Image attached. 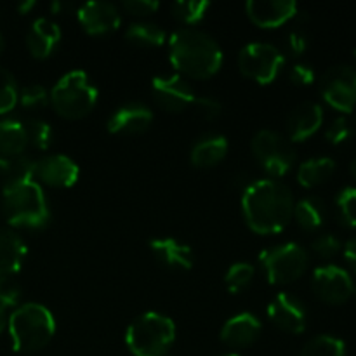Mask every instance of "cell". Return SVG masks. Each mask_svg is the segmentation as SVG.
<instances>
[{
	"label": "cell",
	"mask_w": 356,
	"mask_h": 356,
	"mask_svg": "<svg viewBox=\"0 0 356 356\" xmlns=\"http://www.w3.org/2000/svg\"><path fill=\"white\" fill-rule=\"evenodd\" d=\"M125 38L138 47L155 49L165 44V31L155 23L139 21V23H132L125 30Z\"/></svg>",
	"instance_id": "27"
},
{
	"label": "cell",
	"mask_w": 356,
	"mask_h": 356,
	"mask_svg": "<svg viewBox=\"0 0 356 356\" xmlns=\"http://www.w3.org/2000/svg\"><path fill=\"white\" fill-rule=\"evenodd\" d=\"M245 13L256 26L278 28L298 14L294 0H250L245 3Z\"/></svg>",
	"instance_id": "15"
},
{
	"label": "cell",
	"mask_w": 356,
	"mask_h": 356,
	"mask_svg": "<svg viewBox=\"0 0 356 356\" xmlns=\"http://www.w3.org/2000/svg\"><path fill=\"white\" fill-rule=\"evenodd\" d=\"M301 356H346V344L339 337L322 334L306 343Z\"/></svg>",
	"instance_id": "28"
},
{
	"label": "cell",
	"mask_w": 356,
	"mask_h": 356,
	"mask_svg": "<svg viewBox=\"0 0 356 356\" xmlns=\"http://www.w3.org/2000/svg\"><path fill=\"white\" fill-rule=\"evenodd\" d=\"M28 146V136L24 124L16 118L0 120V156L14 159L23 155Z\"/></svg>",
	"instance_id": "24"
},
{
	"label": "cell",
	"mask_w": 356,
	"mask_h": 356,
	"mask_svg": "<svg viewBox=\"0 0 356 356\" xmlns=\"http://www.w3.org/2000/svg\"><path fill=\"white\" fill-rule=\"evenodd\" d=\"M152 94L156 104L170 113H181L186 108L193 106V89L188 80L181 75H156L152 80Z\"/></svg>",
	"instance_id": "12"
},
{
	"label": "cell",
	"mask_w": 356,
	"mask_h": 356,
	"mask_svg": "<svg viewBox=\"0 0 356 356\" xmlns=\"http://www.w3.org/2000/svg\"><path fill=\"white\" fill-rule=\"evenodd\" d=\"M259 263L271 285H287L306 273L309 256L302 245L287 242L264 250L259 256Z\"/></svg>",
	"instance_id": "7"
},
{
	"label": "cell",
	"mask_w": 356,
	"mask_h": 356,
	"mask_svg": "<svg viewBox=\"0 0 356 356\" xmlns=\"http://www.w3.org/2000/svg\"><path fill=\"white\" fill-rule=\"evenodd\" d=\"M149 250L159 263L170 270L188 271L193 268V250L190 245L176 238H170V236L153 238L149 242Z\"/></svg>",
	"instance_id": "21"
},
{
	"label": "cell",
	"mask_w": 356,
	"mask_h": 356,
	"mask_svg": "<svg viewBox=\"0 0 356 356\" xmlns=\"http://www.w3.org/2000/svg\"><path fill=\"white\" fill-rule=\"evenodd\" d=\"M228 139L221 134H207L198 139L191 148V163L198 169H211L228 155Z\"/></svg>",
	"instance_id": "22"
},
{
	"label": "cell",
	"mask_w": 356,
	"mask_h": 356,
	"mask_svg": "<svg viewBox=\"0 0 356 356\" xmlns=\"http://www.w3.org/2000/svg\"><path fill=\"white\" fill-rule=\"evenodd\" d=\"M80 169L66 155H45L35 162V179L52 188H72L79 181Z\"/></svg>",
	"instance_id": "14"
},
{
	"label": "cell",
	"mask_w": 356,
	"mask_h": 356,
	"mask_svg": "<svg viewBox=\"0 0 356 356\" xmlns=\"http://www.w3.org/2000/svg\"><path fill=\"white\" fill-rule=\"evenodd\" d=\"M7 330L14 351L35 353L52 341L56 334V318L44 305L24 302L9 315Z\"/></svg>",
	"instance_id": "3"
},
{
	"label": "cell",
	"mask_w": 356,
	"mask_h": 356,
	"mask_svg": "<svg viewBox=\"0 0 356 356\" xmlns=\"http://www.w3.org/2000/svg\"><path fill=\"white\" fill-rule=\"evenodd\" d=\"M289 79L294 86L308 87L315 82V70L308 63H296L289 72Z\"/></svg>",
	"instance_id": "41"
},
{
	"label": "cell",
	"mask_w": 356,
	"mask_h": 356,
	"mask_svg": "<svg viewBox=\"0 0 356 356\" xmlns=\"http://www.w3.org/2000/svg\"><path fill=\"white\" fill-rule=\"evenodd\" d=\"M49 96L59 117L79 120L96 108L99 92L96 83L83 70H72L56 82Z\"/></svg>",
	"instance_id": "6"
},
{
	"label": "cell",
	"mask_w": 356,
	"mask_h": 356,
	"mask_svg": "<svg viewBox=\"0 0 356 356\" xmlns=\"http://www.w3.org/2000/svg\"><path fill=\"white\" fill-rule=\"evenodd\" d=\"M61 40V28L49 17H38L33 21L26 33V45L35 59H47Z\"/></svg>",
	"instance_id": "20"
},
{
	"label": "cell",
	"mask_w": 356,
	"mask_h": 356,
	"mask_svg": "<svg viewBox=\"0 0 356 356\" xmlns=\"http://www.w3.org/2000/svg\"><path fill=\"white\" fill-rule=\"evenodd\" d=\"M17 101L24 108H42L51 101V96H49L47 89L44 86H40V83H31V86L23 87L19 90Z\"/></svg>",
	"instance_id": "37"
},
{
	"label": "cell",
	"mask_w": 356,
	"mask_h": 356,
	"mask_svg": "<svg viewBox=\"0 0 356 356\" xmlns=\"http://www.w3.org/2000/svg\"><path fill=\"white\" fill-rule=\"evenodd\" d=\"M355 56H356V49H355Z\"/></svg>",
	"instance_id": "50"
},
{
	"label": "cell",
	"mask_w": 356,
	"mask_h": 356,
	"mask_svg": "<svg viewBox=\"0 0 356 356\" xmlns=\"http://www.w3.org/2000/svg\"><path fill=\"white\" fill-rule=\"evenodd\" d=\"M355 122L348 117H339L332 122V124L327 127L325 131V139L330 145H344L346 141H350L355 134Z\"/></svg>",
	"instance_id": "35"
},
{
	"label": "cell",
	"mask_w": 356,
	"mask_h": 356,
	"mask_svg": "<svg viewBox=\"0 0 356 356\" xmlns=\"http://www.w3.org/2000/svg\"><path fill=\"white\" fill-rule=\"evenodd\" d=\"M323 124V108L315 101L296 106L287 118V134L291 143H302L315 136Z\"/></svg>",
	"instance_id": "18"
},
{
	"label": "cell",
	"mask_w": 356,
	"mask_h": 356,
	"mask_svg": "<svg viewBox=\"0 0 356 356\" xmlns=\"http://www.w3.org/2000/svg\"><path fill=\"white\" fill-rule=\"evenodd\" d=\"M35 7V2H23L17 6V10H19L21 14H26L28 10H31Z\"/></svg>",
	"instance_id": "46"
},
{
	"label": "cell",
	"mask_w": 356,
	"mask_h": 356,
	"mask_svg": "<svg viewBox=\"0 0 356 356\" xmlns=\"http://www.w3.org/2000/svg\"><path fill=\"white\" fill-rule=\"evenodd\" d=\"M261 330L263 325L254 313H238L222 325L221 341L226 346L240 350L256 343L257 337L261 336Z\"/></svg>",
	"instance_id": "19"
},
{
	"label": "cell",
	"mask_w": 356,
	"mask_h": 356,
	"mask_svg": "<svg viewBox=\"0 0 356 356\" xmlns=\"http://www.w3.org/2000/svg\"><path fill=\"white\" fill-rule=\"evenodd\" d=\"M222 356H240V355H235V353H229V355H222Z\"/></svg>",
	"instance_id": "49"
},
{
	"label": "cell",
	"mask_w": 356,
	"mask_h": 356,
	"mask_svg": "<svg viewBox=\"0 0 356 356\" xmlns=\"http://www.w3.org/2000/svg\"><path fill=\"white\" fill-rule=\"evenodd\" d=\"M169 59L177 75L205 80L221 70L225 54L218 42L204 30L184 26L170 35Z\"/></svg>",
	"instance_id": "2"
},
{
	"label": "cell",
	"mask_w": 356,
	"mask_h": 356,
	"mask_svg": "<svg viewBox=\"0 0 356 356\" xmlns=\"http://www.w3.org/2000/svg\"><path fill=\"white\" fill-rule=\"evenodd\" d=\"M254 277H256V270L250 263H240L232 264L228 268L225 275V284L232 294H240L242 291H245L250 284H252Z\"/></svg>",
	"instance_id": "29"
},
{
	"label": "cell",
	"mask_w": 356,
	"mask_h": 356,
	"mask_svg": "<svg viewBox=\"0 0 356 356\" xmlns=\"http://www.w3.org/2000/svg\"><path fill=\"white\" fill-rule=\"evenodd\" d=\"M176 341V325L156 312L136 316L125 330V344L134 356H167Z\"/></svg>",
	"instance_id": "5"
},
{
	"label": "cell",
	"mask_w": 356,
	"mask_h": 356,
	"mask_svg": "<svg viewBox=\"0 0 356 356\" xmlns=\"http://www.w3.org/2000/svg\"><path fill=\"white\" fill-rule=\"evenodd\" d=\"M312 249L322 259H330L341 250V242L332 233H325V235H320L318 238L313 240Z\"/></svg>",
	"instance_id": "38"
},
{
	"label": "cell",
	"mask_w": 356,
	"mask_h": 356,
	"mask_svg": "<svg viewBox=\"0 0 356 356\" xmlns=\"http://www.w3.org/2000/svg\"><path fill=\"white\" fill-rule=\"evenodd\" d=\"M350 172H351V176L356 179V159H353V162L350 163Z\"/></svg>",
	"instance_id": "47"
},
{
	"label": "cell",
	"mask_w": 356,
	"mask_h": 356,
	"mask_svg": "<svg viewBox=\"0 0 356 356\" xmlns=\"http://www.w3.org/2000/svg\"><path fill=\"white\" fill-rule=\"evenodd\" d=\"M26 129L28 145L35 146L38 149H47L52 143V129L51 125L40 118H26L23 120Z\"/></svg>",
	"instance_id": "32"
},
{
	"label": "cell",
	"mask_w": 356,
	"mask_h": 356,
	"mask_svg": "<svg viewBox=\"0 0 356 356\" xmlns=\"http://www.w3.org/2000/svg\"><path fill=\"white\" fill-rule=\"evenodd\" d=\"M312 287L316 298L327 305H344L355 296V282L344 268L323 264L313 271Z\"/></svg>",
	"instance_id": "11"
},
{
	"label": "cell",
	"mask_w": 356,
	"mask_h": 356,
	"mask_svg": "<svg viewBox=\"0 0 356 356\" xmlns=\"http://www.w3.org/2000/svg\"><path fill=\"white\" fill-rule=\"evenodd\" d=\"M79 23L89 35H108L122 23L120 10L110 2H87L76 10Z\"/></svg>",
	"instance_id": "16"
},
{
	"label": "cell",
	"mask_w": 356,
	"mask_h": 356,
	"mask_svg": "<svg viewBox=\"0 0 356 356\" xmlns=\"http://www.w3.org/2000/svg\"><path fill=\"white\" fill-rule=\"evenodd\" d=\"M23 181H35V160L24 155L7 159V184L23 183Z\"/></svg>",
	"instance_id": "33"
},
{
	"label": "cell",
	"mask_w": 356,
	"mask_h": 356,
	"mask_svg": "<svg viewBox=\"0 0 356 356\" xmlns=\"http://www.w3.org/2000/svg\"><path fill=\"white\" fill-rule=\"evenodd\" d=\"M285 66V56L277 45L268 42L247 44L238 54V68L242 75L261 86L275 82Z\"/></svg>",
	"instance_id": "9"
},
{
	"label": "cell",
	"mask_w": 356,
	"mask_h": 356,
	"mask_svg": "<svg viewBox=\"0 0 356 356\" xmlns=\"http://www.w3.org/2000/svg\"><path fill=\"white\" fill-rule=\"evenodd\" d=\"M153 124V111L143 103H125L111 113L106 127L111 134H141Z\"/></svg>",
	"instance_id": "17"
},
{
	"label": "cell",
	"mask_w": 356,
	"mask_h": 356,
	"mask_svg": "<svg viewBox=\"0 0 356 356\" xmlns=\"http://www.w3.org/2000/svg\"><path fill=\"white\" fill-rule=\"evenodd\" d=\"M193 108L204 120H216V118L221 117L222 113L221 103L212 96L197 97L193 103Z\"/></svg>",
	"instance_id": "39"
},
{
	"label": "cell",
	"mask_w": 356,
	"mask_h": 356,
	"mask_svg": "<svg viewBox=\"0 0 356 356\" xmlns=\"http://www.w3.org/2000/svg\"><path fill=\"white\" fill-rule=\"evenodd\" d=\"M323 101L344 115L353 113L356 106V70L348 65H337L327 70L320 80Z\"/></svg>",
	"instance_id": "10"
},
{
	"label": "cell",
	"mask_w": 356,
	"mask_h": 356,
	"mask_svg": "<svg viewBox=\"0 0 356 356\" xmlns=\"http://www.w3.org/2000/svg\"><path fill=\"white\" fill-rule=\"evenodd\" d=\"M289 49H291L292 54L296 56H301L305 54L306 49H308V37H306V33L302 30H292L291 33H289Z\"/></svg>",
	"instance_id": "42"
},
{
	"label": "cell",
	"mask_w": 356,
	"mask_h": 356,
	"mask_svg": "<svg viewBox=\"0 0 356 356\" xmlns=\"http://www.w3.org/2000/svg\"><path fill=\"white\" fill-rule=\"evenodd\" d=\"M336 172V162L330 156H313L298 169V181L302 188H316L327 183Z\"/></svg>",
	"instance_id": "25"
},
{
	"label": "cell",
	"mask_w": 356,
	"mask_h": 356,
	"mask_svg": "<svg viewBox=\"0 0 356 356\" xmlns=\"http://www.w3.org/2000/svg\"><path fill=\"white\" fill-rule=\"evenodd\" d=\"M7 323H9V315H7V308H3L0 305V334L7 329Z\"/></svg>",
	"instance_id": "45"
},
{
	"label": "cell",
	"mask_w": 356,
	"mask_h": 356,
	"mask_svg": "<svg viewBox=\"0 0 356 356\" xmlns=\"http://www.w3.org/2000/svg\"><path fill=\"white\" fill-rule=\"evenodd\" d=\"M298 225L306 232H316L325 225L327 219V209L320 198L316 197H306L296 202L294 205V216Z\"/></svg>",
	"instance_id": "26"
},
{
	"label": "cell",
	"mask_w": 356,
	"mask_h": 356,
	"mask_svg": "<svg viewBox=\"0 0 356 356\" xmlns=\"http://www.w3.org/2000/svg\"><path fill=\"white\" fill-rule=\"evenodd\" d=\"M2 211L7 222L16 228L40 229L51 219L47 198L37 181L7 184L2 190Z\"/></svg>",
	"instance_id": "4"
},
{
	"label": "cell",
	"mask_w": 356,
	"mask_h": 356,
	"mask_svg": "<svg viewBox=\"0 0 356 356\" xmlns=\"http://www.w3.org/2000/svg\"><path fill=\"white\" fill-rule=\"evenodd\" d=\"M160 3L156 0H127L122 3V9L136 17H148L159 10Z\"/></svg>",
	"instance_id": "40"
},
{
	"label": "cell",
	"mask_w": 356,
	"mask_h": 356,
	"mask_svg": "<svg viewBox=\"0 0 356 356\" xmlns=\"http://www.w3.org/2000/svg\"><path fill=\"white\" fill-rule=\"evenodd\" d=\"M3 47H6V40H3V35H2V31H0V52L3 51Z\"/></svg>",
	"instance_id": "48"
},
{
	"label": "cell",
	"mask_w": 356,
	"mask_h": 356,
	"mask_svg": "<svg viewBox=\"0 0 356 356\" xmlns=\"http://www.w3.org/2000/svg\"><path fill=\"white\" fill-rule=\"evenodd\" d=\"M28 247L13 229L0 228V277L16 275L26 259Z\"/></svg>",
	"instance_id": "23"
},
{
	"label": "cell",
	"mask_w": 356,
	"mask_h": 356,
	"mask_svg": "<svg viewBox=\"0 0 356 356\" xmlns=\"http://www.w3.org/2000/svg\"><path fill=\"white\" fill-rule=\"evenodd\" d=\"M6 184H7V159L0 156V188L3 190Z\"/></svg>",
	"instance_id": "44"
},
{
	"label": "cell",
	"mask_w": 356,
	"mask_h": 356,
	"mask_svg": "<svg viewBox=\"0 0 356 356\" xmlns=\"http://www.w3.org/2000/svg\"><path fill=\"white\" fill-rule=\"evenodd\" d=\"M337 218L348 228H356V186H346L336 198Z\"/></svg>",
	"instance_id": "31"
},
{
	"label": "cell",
	"mask_w": 356,
	"mask_h": 356,
	"mask_svg": "<svg viewBox=\"0 0 356 356\" xmlns=\"http://www.w3.org/2000/svg\"><path fill=\"white\" fill-rule=\"evenodd\" d=\"M266 313L273 325L289 334L305 332L308 323V313L302 301L289 292H278L268 305Z\"/></svg>",
	"instance_id": "13"
},
{
	"label": "cell",
	"mask_w": 356,
	"mask_h": 356,
	"mask_svg": "<svg viewBox=\"0 0 356 356\" xmlns=\"http://www.w3.org/2000/svg\"><path fill=\"white\" fill-rule=\"evenodd\" d=\"M254 159L271 176V179L284 177L296 163V149L287 138L278 132L263 129L256 132L250 143Z\"/></svg>",
	"instance_id": "8"
},
{
	"label": "cell",
	"mask_w": 356,
	"mask_h": 356,
	"mask_svg": "<svg viewBox=\"0 0 356 356\" xmlns=\"http://www.w3.org/2000/svg\"><path fill=\"white\" fill-rule=\"evenodd\" d=\"M19 89H17L16 79L9 70L0 66V115H6L16 106Z\"/></svg>",
	"instance_id": "34"
},
{
	"label": "cell",
	"mask_w": 356,
	"mask_h": 356,
	"mask_svg": "<svg viewBox=\"0 0 356 356\" xmlns=\"http://www.w3.org/2000/svg\"><path fill=\"white\" fill-rule=\"evenodd\" d=\"M209 2H197V0H181V2L172 3V14L176 19H179L181 23L186 24V26L193 28L195 24L200 23L205 17V14L209 13Z\"/></svg>",
	"instance_id": "30"
},
{
	"label": "cell",
	"mask_w": 356,
	"mask_h": 356,
	"mask_svg": "<svg viewBox=\"0 0 356 356\" xmlns=\"http://www.w3.org/2000/svg\"><path fill=\"white\" fill-rule=\"evenodd\" d=\"M21 301V285L16 275L0 277V305L3 308H17Z\"/></svg>",
	"instance_id": "36"
},
{
	"label": "cell",
	"mask_w": 356,
	"mask_h": 356,
	"mask_svg": "<svg viewBox=\"0 0 356 356\" xmlns=\"http://www.w3.org/2000/svg\"><path fill=\"white\" fill-rule=\"evenodd\" d=\"M344 259L350 264L351 270L356 273V236L351 240H348L346 245H344Z\"/></svg>",
	"instance_id": "43"
},
{
	"label": "cell",
	"mask_w": 356,
	"mask_h": 356,
	"mask_svg": "<svg viewBox=\"0 0 356 356\" xmlns=\"http://www.w3.org/2000/svg\"><path fill=\"white\" fill-rule=\"evenodd\" d=\"M294 205L291 188L271 177L252 181L242 195L243 219L257 235H277L284 232L294 216Z\"/></svg>",
	"instance_id": "1"
}]
</instances>
